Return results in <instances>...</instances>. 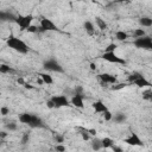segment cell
<instances>
[{
    "instance_id": "6da1fadb",
    "label": "cell",
    "mask_w": 152,
    "mask_h": 152,
    "mask_svg": "<svg viewBox=\"0 0 152 152\" xmlns=\"http://www.w3.org/2000/svg\"><path fill=\"white\" fill-rule=\"evenodd\" d=\"M6 44H7L8 48H11L12 50H14V51H17L19 53H24L25 55V53L28 52V48L25 44V42H23L21 39L17 38L13 34H10V37L6 40Z\"/></svg>"
},
{
    "instance_id": "7a4b0ae2",
    "label": "cell",
    "mask_w": 152,
    "mask_h": 152,
    "mask_svg": "<svg viewBox=\"0 0 152 152\" xmlns=\"http://www.w3.org/2000/svg\"><path fill=\"white\" fill-rule=\"evenodd\" d=\"M133 44L138 49H144V50H151L152 51V37H148V36L138 37V38L134 39Z\"/></svg>"
},
{
    "instance_id": "3957f363",
    "label": "cell",
    "mask_w": 152,
    "mask_h": 152,
    "mask_svg": "<svg viewBox=\"0 0 152 152\" xmlns=\"http://www.w3.org/2000/svg\"><path fill=\"white\" fill-rule=\"evenodd\" d=\"M33 20V15L32 14H27V15H17V20L15 23L19 25L20 30H27L28 26H31V23Z\"/></svg>"
},
{
    "instance_id": "277c9868",
    "label": "cell",
    "mask_w": 152,
    "mask_h": 152,
    "mask_svg": "<svg viewBox=\"0 0 152 152\" xmlns=\"http://www.w3.org/2000/svg\"><path fill=\"white\" fill-rule=\"evenodd\" d=\"M43 68L45 69V70H48V71H55V72H64V69H63V66L57 62V61H55V59H48V61H45L44 62V64H43Z\"/></svg>"
},
{
    "instance_id": "5b68a950",
    "label": "cell",
    "mask_w": 152,
    "mask_h": 152,
    "mask_svg": "<svg viewBox=\"0 0 152 152\" xmlns=\"http://www.w3.org/2000/svg\"><path fill=\"white\" fill-rule=\"evenodd\" d=\"M40 32H45V31H61L58 28V26L48 18H42L40 19Z\"/></svg>"
},
{
    "instance_id": "8992f818",
    "label": "cell",
    "mask_w": 152,
    "mask_h": 152,
    "mask_svg": "<svg viewBox=\"0 0 152 152\" xmlns=\"http://www.w3.org/2000/svg\"><path fill=\"white\" fill-rule=\"evenodd\" d=\"M102 59L107 61V62H110V63H116V64H126V61L121 57H119L118 55H115V52H104L102 56H101Z\"/></svg>"
},
{
    "instance_id": "52a82bcc",
    "label": "cell",
    "mask_w": 152,
    "mask_h": 152,
    "mask_svg": "<svg viewBox=\"0 0 152 152\" xmlns=\"http://www.w3.org/2000/svg\"><path fill=\"white\" fill-rule=\"evenodd\" d=\"M51 100L55 103V108H61V107H66L71 102L65 95H53L51 96Z\"/></svg>"
},
{
    "instance_id": "ba28073f",
    "label": "cell",
    "mask_w": 152,
    "mask_h": 152,
    "mask_svg": "<svg viewBox=\"0 0 152 152\" xmlns=\"http://www.w3.org/2000/svg\"><path fill=\"white\" fill-rule=\"evenodd\" d=\"M97 76H99V78L102 81L103 84H115V83L118 82V78H116L114 75H110V74H107V72L99 74Z\"/></svg>"
},
{
    "instance_id": "9c48e42d",
    "label": "cell",
    "mask_w": 152,
    "mask_h": 152,
    "mask_svg": "<svg viewBox=\"0 0 152 152\" xmlns=\"http://www.w3.org/2000/svg\"><path fill=\"white\" fill-rule=\"evenodd\" d=\"M125 142L128 145H132V146H142V141L137 133H132L128 138L125 139Z\"/></svg>"
},
{
    "instance_id": "30bf717a",
    "label": "cell",
    "mask_w": 152,
    "mask_h": 152,
    "mask_svg": "<svg viewBox=\"0 0 152 152\" xmlns=\"http://www.w3.org/2000/svg\"><path fill=\"white\" fill-rule=\"evenodd\" d=\"M70 102H71L72 106L77 107V108H81V109H82V108L84 107V103H83V96H82V94H80V93H75V94L72 95Z\"/></svg>"
},
{
    "instance_id": "8fae6325",
    "label": "cell",
    "mask_w": 152,
    "mask_h": 152,
    "mask_svg": "<svg viewBox=\"0 0 152 152\" xmlns=\"http://www.w3.org/2000/svg\"><path fill=\"white\" fill-rule=\"evenodd\" d=\"M28 126H30L31 128H42V127H45L43 120H42L38 115H34V114L32 115V120H31V122L28 124Z\"/></svg>"
},
{
    "instance_id": "7c38bea8",
    "label": "cell",
    "mask_w": 152,
    "mask_h": 152,
    "mask_svg": "<svg viewBox=\"0 0 152 152\" xmlns=\"http://www.w3.org/2000/svg\"><path fill=\"white\" fill-rule=\"evenodd\" d=\"M93 108H94L95 113H104L108 109L107 106L102 101H95V102H93Z\"/></svg>"
},
{
    "instance_id": "4fadbf2b",
    "label": "cell",
    "mask_w": 152,
    "mask_h": 152,
    "mask_svg": "<svg viewBox=\"0 0 152 152\" xmlns=\"http://www.w3.org/2000/svg\"><path fill=\"white\" fill-rule=\"evenodd\" d=\"M132 84H134V86H137V87H139V88H144V87H152V84L144 77V76H140L139 78H137Z\"/></svg>"
},
{
    "instance_id": "5bb4252c",
    "label": "cell",
    "mask_w": 152,
    "mask_h": 152,
    "mask_svg": "<svg viewBox=\"0 0 152 152\" xmlns=\"http://www.w3.org/2000/svg\"><path fill=\"white\" fill-rule=\"evenodd\" d=\"M0 19H1L2 21H15V20H17V17H15L14 14L10 13V12L2 11V12L0 13Z\"/></svg>"
},
{
    "instance_id": "9a60e30c",
    "label": "cell",
    "mask_w": 152,
    "mask_h": 152,
    "mask_svg": "<svg viewBox=\"0 0 152 152\" xmlns=\"http://www.w3.org/2000/svg\"><path fill=\"white\" fill-rule=\"evenodd\" d=\"M32 115H33V114H31V113H23V114L19 115V121H20L21 124L28 125V124L31 122V120H32Z\"/></svg>"
},
{
    "instance_id": "2e32d148",
    "label": "cell",
    "mask_w": 152,
    "mask_h": 152,
    "mask_svg": "<svg viewBox=\"0 0 152 152\" xmlns=\"http://www.w3.org/2000/svg\"><path fill=\"white\" fill-rule=\"evenodd\" d=\"M83 27H84V30H86V32H87L88 34H94L95 28H94V25H93L91 21H84Z\"/></svg>"
},
{
    "instance_id": "e0dca14e",
    "label": "cell",
    "mask_w": 152,
    "mask_h": 152,
    "mask_svg": "<svg viewBox=\"0 0 152 152\" xmlns=\"http://www.w3.org/2000/svg\"><path fill=\"white\" fill-rule=\"evenodd\" d=\"M91 148L95 150V151H99L102 148V141L101 139H97V138H94L91 140Z\"/></svg>"
},
{
    "instance_id": "ac0fdd59",
    "label": "cell",
    "mask_w": 152,
    "mask_h": 152,
    "mask_svg": "<svg viewBox=\"0 0 152 152\" xmlns=\"http://www.w3.org/2000/svg\"><path fill=\"white\" fill-rule=\"evenodd\" d=\"M139 24H140L141 26L150 27V26H152V19L148 18V17H142V18L139 19Z\"/></svg>"
},
{
    "instance_id": "d6986e66",
    "label": "cell",
    "mask_w": 152,
    "mask_h": 152,
    "mask_svg": "<svg viewBox=\"0 0 152 152\" xmlns=\"http://www.w3.org/2000/svg\"><path fill=\"white\" fill-rule=\"evenodd\" d=\"M39 76H40V78L43 80V82H44L45 84H52V83H53V80H52V77H51L49 74L42 72V74H39Z\"/></svg>"
},
{
    "instance_id": "ffe728a7",
    "label": "cell",
    "mask_w": 152,
    "mask_h": 152,
    "mask_svg": "<svg viewBox=\"0 0 152 152\" xmlns=\"http://www.w3.org/2000/svg\"><path fill=\"white\" fill-rule=\"evenodd\" d=\"M141 97L145 101H151L152 102V89H146L141 93Z\"/></svg>"
},
{
    "instance_id": "44dd1931",
    "label": "cell",
    "mask_w": 152,
    "mask_h": 152,
    "mask_svg": "<svg viewBox=\"0 0 152 152\" xmlns=\"http://www.w3.org/2000/svg\"><path fill=\"white\" fill-rule=\"evenodd\" d=\"M113 119H114V122H116V124H122V122L126 120V115L122 114V113H118V114H115V115L113 116Z\"/></svg>"
},
{
    "instance_id": "7402d4cb",
    "label": "cell",
    "mask_w": 152,
    "mask_h": 152,
    "mask_svg": "<svg viewBox=\"0 0 152 152\" xmlns=\"http://www.w3.org/2000/svg\"><path fill=\"white\" fill-rule=\"evenodd\" d=\"M101 141H102V148H109L113 145V140L110 138H108V137L101 139Z\"/></svg>"
},
{
    "instance_id": "603a6c76",
    "label": "cell",
    "mask_w": 152,
    "mask_h": 152,
    "mask_svg": "<svg viewBox=\"0 0 152 152\" xmlns=\"http://www.w3.org/2000/svg\"><path fill=\"white\" fill-rule=\"evenodd\" d=\"M0 72H1V74H10V72H14V70H13L10 65L1 64V65H0Z\"/></svg>"
},
{
    "instance_id": "cb8c5ba5",
    "label": "cell",
    "mask_w": 152,
    "mask_h": 152,
    "mask_svg": "<svg viewBox=\"0 0 152 152\" xmlns=\"http://www.w3.org/2000/svg\"><path fill=\"white\" fill-rule=\"evenodd\" d=\"M96 25L99 26L100 30H106V28H107V24H106V21H104L103 19H101L100 17L96 18Z\"/></svg>"
},
{
    "instance_id": "d4e9b609",
    "label": "cell",
    "mask_w": 152,
    "mask_h": 152,
    "mask_svg": "<svg viewBox=\"0 0 152 152\" xmlns=\"http://www.w3.org/2000/svg\"><path fill=\"white\" fill-rule=\"evenodd\" d=\"M115 37H116V39L118 40H126L127 39V37H128V34L126 33V32H124V31H118L116 33H115Z\"/></svg>"
},
{
    "instance_id": "484cf974",
    "label": "cell",
    "mask_w": 152,
    "mask_h": 152,
    "mask_svg": "<svg viewBox=\"0 0 152 152\" xmlns=\"http://www.w3.org/2000/svg\"><path fill=\"white\" fill-rule=\"evenodd\" d=\"M140 76H142L140 72H137V71H134V72H132V74H131L128 77H127V80H128V82H129V83H133V82H134L137 78H139Z\"/></svg>"
},
{
    "instance_id": "4316f807",
    "label": "cell",
    "mask_w": 152,
    "mask_h": 152,
    "mask_svg": "<svg viewBox=\"0 0 152 152\" xmlns=\"http://www.w3.org/2000/svg\"><path fill=\"white\" fill-rule=\"evenodd\" d=\"M133 34H134V37H135V38H138V37H142V36H146V34H145V31H144L142 28H135V30H134V32H133Z\"/></svg>"
},
{
    "instance_id": "83f0119b",
    "label": "cell",
    "mask_w": 152,
    "mask_h": 152,
    "mask_svg": "<svg viewBox=\"0 0 152 152\" xmlns=\"http://www.w3.org/2000/svg\"><path fill=\"white\" fill-rule=\"evenodd\" d=\"M103 119H104L106 121H110V120L113 119V114H112V113H110V112L107 109V110L103 113Z\"/></svg>"
},
{
    "instance_id": "f1b7e54d",
    "label": "cell",
    "mask_w": 152,
    "mask_h": 152,
    "mask_svg": "<svg viewBox=\"0 0 152 152\" xmlns=\"http://www.w3.org/2000/svg\"><path fill=\"white\" fill-rule=\"evenodd\" d=\"M116 48H118V46H116V44L112 43V44H109V45L106 48L104 52H113V51H115V49H116Z\"/></svg>"
},
{
    "instance_id": "f546056e",
    "label": "cell",
    "mask_w": 152,
    "mask_h": 152,
    "mask_svg": "<svg viewBox=\"0 0 152 152\" xmlns=\"http://www.w3.org/2000/svg\"><path fill=\"white\" fill-rule=\"evenodd\" d=\"M125 87H127V84L126 83H115L113 87H112V90H119V89H122V88H125Z\"/></svg>"
},
{
    "instance_id": "4dcf8cb0",
    "label": "cell",
    "mask_w": 152,
    "mask_h": 152,
    "mask_svg": "<svg viewBox=\"0 0 152 152\" xmlns=\"http://www.w3.org/2000/svg\"><path fill=\"white\" fill-rule=\"evenodd\" d=\"M6 129H8V131H15L17 129V125L14 124V122H8V124H6Z\"/></svg>"
},
{
    "instance_id": "1f68e13d",
    "label": "cell",
    "mask_w": 152,
    "mask_h": 152,
    "mask_svg": "<svg viewBox=\"0 0 152 152\" xmlns=\"http://www.w3.org/2000/svg\"><path fill=\"white\" fill-rule=\"evenodd\" d=\"M0 113H1V115H2V116H6L7 114H10V109H8L6 106H2V107H1V109H0Z\"/></svg>"
},
{
    "instance_id": "d6a6232c",
    "label": "cell",
    "mask_w": 152,
    "mask_h": 152,
    "mask_svg": "<svg viewBox=\"0 0 152 152\" xmlns=\"http://www.w3.org/2000/svg\"><path fill=\"white\" fill-rule=\"evenodd\" d=\"M28 140H30V134L28 133H24L23 138H21V144H26V142H28Z\"/></svg>"
},
{
    "instance_id": "836d02e7",
    "label": "cell",
    "mask_w": 152,
    "mask_h": 152,
    "mask_svg": "<svg viewBox=\"0 0 152 152\" xmlns=\"http://www.w3.org/2000/svg\"><path fill=\"white\" fill-rule=\"evenodd\" d=\"M27 32H30V33H34V32H37L38 31V27L37 26H34V25H31V26H28V28L26 30Z\"/></svg>"
},
{
    "instance_id": "e575fe53",
    "label": "cell",
    "mask_w": 152,
    "mask_h": 152,
    "mask_svg": "<svg viewBox=\"0 0 152 152\" xmlns=\"http://www.w3.org/2000/svg\"><path fill=\"white\" fill-rule=\"evenodd\" d=\"M55 150H56V151H59V152H64L66 148H65V146H63V145L58 144V145H56V146H55Z\"/></svg>"
},
{
    "instance_id": "d590c367",
    "label": "cell",
    "mask_w": 152,
    "mask_h": 152,
    "mask_svg": "<svg viewBox=\"0 0 152 152\" xmlns=\"http://www.w3.org/2000/svg\"><path fill=\"white\" fill-rule=\"evenodd\" d=\"M46 106H48V108H55V103H53V101L51 99L49 101H46Z\"/></svg>"
},
{
    "instance_id": "8d00e7d4",
    "label": "cell",
    "mask_w": 152,
    "mask_h": 152,
    "mask_svg": "<svg viewBox=\"0 0 152 152\" xmlns=\"http://www.w3.org/2000/svg\"><path fill=\"white\" fill-rule=\"evenodd\" d=\"M55 138H56V140H57V142H59V144L64 141V137H63V135H59V134H57V135H56Z\"/></svg>"
},
{
    "instance_id": "74e56055",
    "label": "cell",
    "mask_w": 152,
    "mask_h": 152,
    "mask_svg": "<svg viewBox=\"0 0 152 152\" xmlns=\"http://www.w3.org/2000/svg\"><path fill=\"white\" fill-rule=\"evenodd\" d=\"M110 148H112L114 152H122L121 147H119V146H115V145H112V146H110Z\"/></svg>"
},
{
    "instance_id": "f35d334b",
    "label": "cell",
    "mask_w": 152,
    "mask_h": 152,
    "mask_svg": "<svg viewBox=\"0 0 152 152\" xmlns=\"http://www.w3.org/2000/svg\"><path fill=\"white\" fill-rule=\"evenodd\" d=\"M17 82H18L19 84H21V86H24V84H25V81H24V78H23V77H19V78L17 80Z\"/></svg>"
},
{
    "instance_id": "ab89813d",
    "label": "cell",
    "mask_w": 152,
    "mask_h": 152,
    "mask_svg": "<svg viewBox=\"0 0 152 152\" xmlns=\"http://www.w3.org/2000/svg\"><path fill=\"white\" fill-rule=\"evenodd\" d=\"M87 131H88V133H90V134H93V135L96 134V129H94V128H89V129H87Z\"/></svg>"
},
{
    "instance_id": "60d3db41",
    "label": "cell",
    "mask_w": 152,
    "mask_h": 152,
    "mask_svg": "<svg viewBox=\"0 0 152 152\" xmlns=\"http://www.w3.org/2000/svg\"><path fill=\"white\" fill-rule=\"evenodd\" d=\"M24 87H25L26 89H33V86H31V84H28V83H26V82H25Z\"/></svg>"
},
{
    "instance_id": "b9f144b4",
    "label": "cell",
    "mask_w": 152,
    "mask_h": 152,
    "mask_svg": "<svg viewBox=\"0 0 152 152\" xmlns=\"http://www.w3.org/2000/svg\"><path fill=\"white\" fill-rule=\"evenodd\" d=\"M6 135H7V133H6L5 131H4V132H1V135H0V137H1V139H4V138H5Z\"/></svg>"
},
{
    "instance_id": "7bdbcfd3",
    "label": "cell",
    "mask_w": 152,
    "mask_h": 152,
    "mask_svg": "<svg viewBox=\"0 0 152 152\" xmlns=\"http://www.w3.org/2000/svg\"><path fill=\"white\" fill-rule=\"evenodd\" d=\"M90 69H91V70H95V69H96V66H95L94 63H90Z\"/></svg>"
}]
</instances>
